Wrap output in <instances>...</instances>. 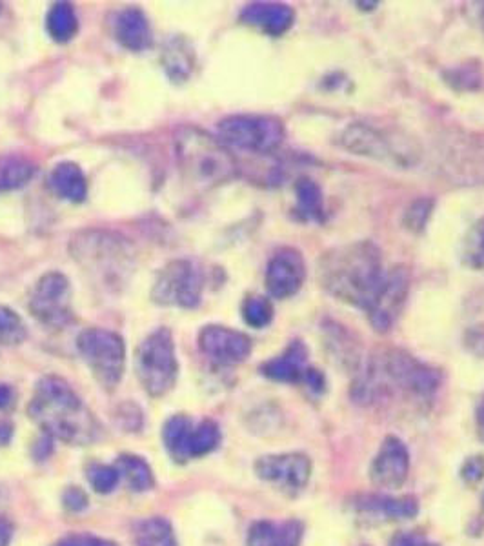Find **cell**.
Wrapping results in <instances>:
<instances>
[{
    "mask_svg": "<svg viewBox=\"0 0 484 546\" xmlns=\"http://www.w3.org/2000/svg\"><path fill=\"white\" fill-rule=\"evenodd\" d=\"M390 546H439L432 543L430 539L421 536V534H412V532H401L392 539Z\"/></svg>",
    "mask_w": 484,
    "mask_h": 546,
    "instance_id": "8d00e7d4",
    "label": "cell"
},
{
    "mask_svg": "<svg viewBox=\"0 0 484 546\" xmlns=\"http://www.w3.org/2000/svg\"><path fill=\"white\" fill-rule=\"evenodd\" d=\"M13 403V392L8 385H0V408H8Z\"/></svg>",
    "mask_w": 484,
    "mask_h": 546,
    "instance_id": "b9f144b4",
    "label": "cell"
},
{
    "mask_svg": "<svg viewBox=\"0 0 484 546\" xmlns=\"http://www.w3.org/2000/svg\"><path fill=\"white\" fill-rule=\"evenodd\" d=\"M135 370L142 388L152 397H161L172 390L179 374V363L173 335L168 328H157L142 341L135 357Z\"/></svg>",
    "mask_w": 484,
    "mask_h": 546,
    "instance_id": "52a82bcc",
    "label": "cell"
},
{
    "mask_svg": "<svg viewBox=\"0 0 484 546\" xmlns=\"http://www.w3.org/2000/svg\"><path fill=\"white\" fill-rule=\"evenodd\" d=\"M306 359H308V348L301 341H293L283 354L264 363L261 372L268 379L279 381V383H301L308 372Z\"/></svg>",
    "mask_w": 484,
    "mask_h": 546,
    "instance_id": "d6986e66",
    "label": "cell"
},
{
    "mask_svg": "<svg viewBox=\"0 0 484 546\" xmlns=\"http://www.w3.org/2000/svg\"><path fill=\"white\" fill-rule=\"evenodd\" d=\"M366 508L374 510L375 514H381L392 521L412 519L419 512V503L412 496L403 497H368Z\"/></svg>",
    "mask_w": 484,
    "mask_h": 546,
    "instance_id": "4316f807",
    "label": "cell"
},
{
    "mask_svg": "<svg viewBox=\"0 0 484 546\" xmlns=\"http://www.w3.org/2000/svg\"><path fill=\"white\" fill-rule=\"evenodd\" d=\"M57 546H117L113 543H108V541H102V539H97V537L91 536H70L66 539H62L61 543Z\"/></svg>",
    "mask_w": 484,
    "mask_h": 546,
    "instance_id": "f35d334b",
    "label": "cell"
},
{
    "mask_svg": "<svg viewBox=\"0 0 484 546\" xmlns=\"http://www.w3.org/2000/svg\"><path fill=\"white\" fill-rule=\"evenodd\" d=\"M339 144L350 153L403 170L414 168L421 157V150L410 135L370 122H352L346 126Z\"/></svg>",
    "mask_w": 484,
    "mask_h": 546,
    "instance_id": "8992f818",
    "label": "cell"
},
{
    "mask_svg": "<svg viewBox=\"0 0 484 546\" xmlns=\"http://www.w3.org/2000/svg\"><path fill=\"white\" fill-rule=\"evenodd\" d=\"M117 470L126 479V483L130 485L133 492H146L155 483L152 468L137 455H122V457H119Z\"/></svg>",
    "mask_w": 484,
    "mask_h": 546,
    "instance_id": "83f0119b",
    "label": "cell"
},
{
    "mask_svg": "<svg viewBox=\"0 0 484 546\" xmlns=\"http://www.w3.org/2000/svg\"><path fill=\"white\" fill-rule=\"evenodd\" d=\"M46 30L55 42H68L77 35L79 19L68 2H57L51 6L46 17Z\"/></svg>",
    "mask_w": 484,
    "mask_h": 546,
    "instance_id": "484cf974",
    "label": "cell"
},
{
    "mask_svg": "<svg viewBox=\"0 0 484 546\" xmlns=\"http://www.w3.org/2000/svg\"><path fill=\"white\" fill-rule=\"evenodd\" d=\"M50 186L55 195L68 203H82L88 195V181L79 164L61 162L50 173Z\"/></svg>",
    "mask_w": 484,
    "mask_h": 546,
    "instance_id": "44dd1931",
    "label": "cell"
},
{
    "mask_svg": "<svg viewBox=\"0 0 484 546\" xmlns=\"http://www.w3.org/2000/svg\"><path fill=\"white\" fill-rule=\"evenodd\" d=\"M70 255L93 284L111 294L126 288L137 264L132 243L108 230H84L73 235Z\"/></svg>",
    "mask_w": 484,
    "mask_h": 546,
    "instance_id": "3957f363",
    "label": "cell"
},
{
    "mask_svg": "<svg viewBox=\"0 0 484 546\" xmlns=\"http://www.w3.org/2000/svg\"><path fill=\"white\" fill-rule=\"evenodd\" d=\"M28 414L46 434L68 445H90L101 435L90 408L57 375H46L37 383Z\"/></svg>",
    "mask_w": 484,
    "mask_h": 546,
    "instance_id": "7a4b0ae2",
    "label": "cell"
},
{
    "mask_svg": "<svg viewBox=\"0 0 484 546\" xmlns=\"http://www.w3.org/2000/svg\"><path fill=\"white\" fill-rule=\"evenodd\" d=\"M475 425H477L479 439L484 443V397L481 399L479 406H477V412H475Z\"/></svg>",
    "mask_w": 484,
    "mask_h": 546,
    "instance_id": "60d3db41",
    "label": "cell"
},
{
    "mask_svg": "<svg viewBox=\"0 0 484 546\" xmlns=\"http://www.w3.org/2000/svg\"><path fill=\"white\" fill-rule=\"evenodd\" d=\"M113 37L122 48L130 51L148 50L153 44L152 26L139 8H124L115 13Z\"/></svg>",
    "mask_w": 484,
    "mask_h": 546,
    "instance_id": "ac0fdd59",
    "label": "cell"
},
{
    "mask_svg": "<svg viewBox=\"0 0 484 546\" xmlns=\"http://www.w3.org/2000/svg\"><path fill=\"white\" fill-rule=\"evenodd\" d=\"M295 215L304 223H324V195L321 186L310 177H299L295 182Z\"/></svg>",
    "mask_w": 484,
    "mask_h": 546,
    "instance_id": "7402d4cb",
    "label": "cell"
},
{
    "mask_svg": "<svg viewBox=\"0 0 484 546\" xmlns=\"http://www.w3.org/2000/svg\"><path fill=\"white\" fill-rule=\"evenodd\" d=\"M30 312L39 323L62 328L73 321L71 286L61 272H48L35 283L30 295Z\"/></svg>",
    "mask_w": 484,
    "mask_h": 546,
    "instance_id": "8fae6325",
    "label": "cell"
},
{
    "mask_svg": "<svg viewBox=\"0 0 484 546\" xmlns=\"http://www.w3.org/2000/svg\"><path fill=\"white\" fill-rule=\"evenodd\" d=\"M64 505L70 508L71 512H79L88 505V497L82 492L81 488H70L64 494Z\"/></svg>",
    "mask_w": 484,
    "mask_h": 546,
    "instance_id": "74e56055",
    "label": "cell"
},
{
    "mask_svg": "<svg viewBox=\"0 0 484 546\" xmlns=\"http://www.w3.org/2000/svg\"><path fill=\"white\" fill-rule=\"evenodd\" d=\"M481 22L484 24V4H483V10H481Z\"/></svg>",
    "mask_w": 484,
    "mask_h": 546,
    "instance_id": "ee69618b",
    "label": "cell"
},
{
    "mask_svg": "<svg viewBox=\"0 0 484 546\" xmlns=\"http://www.w3.org/2000/svg\"><path fill=\"white\" fill-rule=\"evenodd\" d=\"M283 122L270 115H232L217 124V139L226 148L248 153H272L283 144Z\"/></svg>",
    "mask_w": 484,
    "mask_h": 546,
    "instance_id": "ba28073f",
    "label": "cell"
},
{
    "mask_svg": "<svg viewBox=\"0 0 484 546\" xmlns=\"http://www.w3.org/2000/svg\"><path fill=\"white\" fill-rule=\"evenodd\" d=\"M28 337V328L22 321L21 315L8 306L0 304V344L17 346L24 343Z\"/></svg>",
    "mask_w": 484,
    "mask_h": 546,
    "instance_id": "4dcf8cb0",
    "label": "cell"
},
{
    "mask_svg": "<svg viewBox=\"0 0 484 546\" xmlns=\"http://www.w3.org/2000/svg\"><path fill=\"white\" fill-rule=\"evenodd\" d=\"M432 210H434V201L432 199H417L404 215V226L410 232H423Z\"/></svg>",
    "mask_w": 484,
    "mask_h": 546,
    "instance_id": "e575fe53",
    "label": "cell"
},
{
    "mask_svg": "<svg viewBox=\"0 0 484 546\" xmlns=\"http://www.w3.org/2000/svg\"><path fill=\"white\" fill-rule=\"evenodd\" d=\"M242 319L252 328H266L273 319L272 303L263 295H250L242 303Z\"/></svg>",
    "mask_w": 484,
    "mask_h": 546,
    "instance_id": "d6a6232c",
    "label": "cell"
},
{
    "mask_svg": "<svg viewBox=\"0 0 484 546\" xmlns=\"http://www.w3.org/2000/svg\"><path fill=\"white\" fill-rule=\"evenodd\" d=\"M137 546H175L173 528L166 519L152 517L135 528Z\"/></svg>",
    "mask_w": 484,
    "mask_h": 546,
    "instance_id": "f1b7e54d",
    "label": "cell"
},
{
    "mask_svg": "<svg viewBox=\"0 0 484 546\" xmlns=\"http://www.w3.org/2000/svg\"><path fill=\"white\" fill-rule=\"evenodd\" d=\"M257 476L284 490H303L312 476V463L304 454L266 455L255 463Z\"/></svg>",
    "mask_w": 484,
    "mask_h": 546,
    "instance_id": "9a60e30c",
    "label": "cell"
},
{
    "mask_svg": "<svg viewBox=\"0 0 484 546\" xmlns=\"http://www.w3.org/2000/svg\"><path fill=\"white\" fill-rule=\"evenodd\" d=\"M408 472H410L408 448L394 435L386 437L370 468V477L374 485L386 490L401 488L408 479Z\"/></svg>",
    "mask_w": 484,
    "mask_h": 546,
    "instance_id": "2e32d148",
    "label": "cell"
},
{
    "mask_svg": "<svg viewBox=\"0 0 484 546\" xmlns=\"http://www.w3.org/2000/svg\"><path fill=\"white\" fill-rule=\"evenodd\" d=\"M461 259L470 270H484V219L470 228L464 239Z\"/></svg>",
    "mask_w": 484,
    "mask_h": 546,
    "instance_id": "f546056e",
    "label": "cell"
},
{
    "mask_svg": "<svg viewBox=\"0 0 484 546\" xmlns=\"http://www.w3.org/2000/svg\"><path fill=\"white\" fill-rule=\"evenodd\" d=\"M11 426L0 423V445H6L10 441Z\"/></svg>",
    "mask_w": 484,
    "mask_h": 546,
    "instance_id": "7bdbcfd3",
    "label": "cell"
},
{
    "mask_svg": "<svg viewBox=\"0 0 484 546\" xmlns=\"http://www.w3.org/2000/svg\"><path fill=\"white\" fill-rule=\"evenodd\" d=\"M11 536H13V526L6 517L0 516V546L10 545Z\"/></svg>",
    "mask_w": 484,
    "mask_h": 546,
    "instance_id": "ab89813d",
    "label": "cell"
},
{
    "mask_svg": "<svg viewBox=\"0 0 484 546\" xmlns=\"http://www.w3.org/2000/svg\"><path fill=\"white\" fill-rule=\"evenodd\" d=\"M306 264L303 253L295 248H281L275 252L266 268V290L273 299H288L303 288Z\"/></svg>",
    "mask_w": 484,
    "mask_h": 546,
    "instance_id": "5bb4252c",
    "label": "cell"
},
{
    "mask_svg": "<svg viewBox=\"0 0 484 546\" xmlns=\"http://www.w3.org/2000/svg\"><path fill=\"white\" fill-rule=\"evenodd\" d=\"M193 425L186 415H173L164 425L162 437L164 445L173 459L188 461L190 459V439H192Z\"/></svg>",
    "mask_w": 484,
    "mask_h": 546,
    "instance_id": "d4e9b609",
    "label": "cell"
},
{
    "mask_svg": "<svg viewBox=\"0 0 484 546\" xmlns=\"http://www.w3.org/2000/svg\"><path fill=\"white\" fill-rule=\"evenodd\" d=\"M77 348L97 383L106 390L117 388L126 364V346L121 335L104 328H88L77 337Z\"/></svg>",
    "mask_w": 484,
    "mask_h": 546,
    "instance_id": "9c48e42d",
    "label": "cell"
},
{
    "mask_svg": "<svg viewBox=\"0 0 484 546\" xmlns=\"http://www.w3.org/2000/svg\"><path fill=\"white\" fill-rule=\"evenodd\" d=\"M35 172V162L24 155H0V193L13 192L26 186L35 177Z\"/></svg>",
    "mask_w": 484,
    "mask_h": 546,
    "instance_id": "cb8c5ba5",
    "label": "cell"
},
{
    "mask_svg": "<svg viewBox=\"0 0 484 546\" xmlns=\"http://www.w3.org/2000/svg\"><path fill=\"white\" fill-rule=\"evenodd\" d=\"M162 64L164 70L172 82H184L190 79L193 68H195V55L192 46L181 37L170 39L164 53H162Z\"/></svg>",
    "mask_w": 484,
    "mask_h": 546,
    "instance_id": "603a6c76",
    "label": "cell"
},
{
    "mask_svg": "<svg viewBox=\"0 0 484 546\" xmlns=\"http://www.w3.org/2000/svg\"><path fill=\"white\" fill-rule=\"evenodd\" d=\"M317 275L332 297L368 312L381 294L388 272L381 250L372 241H357L323 253Z\"/></svg>",
    "mask_w": 484,
    "mask_h": 546,
    "instance_id": "6da1fadb",
    "label": "cell"
},
{
    "mask_svg": "<svg viewBox=\"0 0 484 546\" xmlns=\"http://www.w3.org/2000/svg\"><path fill=\"white\" fill-rule=\"evenodd\" d=\"M119 477L121 474H119L117 466L91 465L88 468V481L101 494H110L111 490L119 483Z\"/></svg>",
    "mask_w": 484,
    "mask_h": 546,
    "instance_id": "836d02e7",
    "label": "cell"
},
{
    "mask_svg": "<svg viewBox=\"0 0 484 546\" xmlns=\"http://www.w3.org/2000/svg\"><path fill=\"white\" fill-rule=\"evenodd\" d=\"M461 476H463L464 481L470 483V485L479 483L484 477V457H481V455L470 457V459L464 463L463 468H461Z\"/></svg>",
    "mask_w": 484,
    "mask_h": 546,
    "instance_id": "d590c367",
    "label": "cell"
},
{
    "mask_svg": "<svg viewBox=\"0 0 484 546\" xmlns=\"http://www.w3.org/2000/svg\"><path fill=\"white\" fill-rule=\"evenodd\" d=\"M299 521H259L250 528L248 546H299L303 539Z\"/></svg>",
    "mask_w": 484,
    "mask_h": 546,
    "instance_id": "ffe728a7",
    "label": "cell"
},
{
    "mask_svg": "<svg viewBox=\"0 0 484 546\" xmlns=\"http://www.w3.org/2000/svg\"><path fill=\"white\" fill-rule=\"evenodd\" d=\"M241 21L272 37H281L295 22V11L281 2H253L241 11Z\"/></svg>",
    "mask_w": 484,
    "mask_h": 546,
    "instance_id": "e0dca14e",
    "label": "cell"
},
{
    "mask_svg": "<svg viewBox=\"0 0 484 546\" xmlns=\"http://www.w3.org/2000/svg\"><path fill=\"white\" fill-rule=\"evenodd\" d=\"M219 441H221L219 426L213 421H202L201 425L193 428L192 439H190V459L210 454L217 448Z\"/></svg>",
    "mask_w": 484,
    "mask_h": 546,
    "instance_id": "1f68e13d",
    "label": "cell"
},
{
    "mask_svg": "<svg viewBox=\"0 0 484 546\" xmlns=\"http://www.w3.org/2000/svg\"><path fill=\"white\" fill-rule=\"evenodd\" d=\"M408 290H410V272L404 266H395L386 275V283L381 294L375 299L372 308L366 312L375 332L384 334L394 326L395 319L399 317L406 303Z\"/></svg>",
    "mask_w": 484,
    "mask_h": 546,
    "instance_id": "4fadbf2b",
    "label": "cell"
},
{
    "mask_svg": "<svg viewBox=\"0 0 484 546\" xmlns=\"http://www.w3.org/2000/svg\"><path fill=\"white\" fill-rule=\"evenodd\" d=\"M204 275L197 264L177 259L162 268L153 284V303L192 310L201 304Z\"/></svg>",
    "mask_w": 484,
    "mask_h": 546,
    "instance_id": "30bf717a",
    "label": "cell"
},
{
    "mask_svg": "<svg viewBox=\"0 0 484 546\" xmlns=\"http://www.w3.org/2000/svg\"><path fill=\"white\" fill-rule=\"evenodd\" d=\"M173 148L182 179L195 190H212L239 172L232 152L195 126H181L173 135Z\"/></svg>",
    "mask_w": 484,
    "mask_h": 546,
    "instance_id": "5b68a950",
    "label": "cell"
},
{
    "mask_svg": "<svg viewBox=\"0 0 484 546\" xmlns=\"http://www.w3.org/2000/svg\"><path fill=\"white\" fill-rule=\"evenodd\" d=\"M199 348L213 363L232 366L244 363L252 354L250 337L221 324L204 326L199 334Z\"/></svg>",
    "mask_w": 484,
    "mask_h": 546,
    "instance_id": "7c38bea8",
    "label": "cell"
},
{
    "mask_svg": "<svg viewBox=\"0 0 484 546\" xmlns=\"http://www.w3.org/2000/svg\"><path fill=\"white\" fill-rule=\"evenodd\" d=\"M439 388V375L434 368L417 361L401 350H388L374 355L363 379H359L355 395L359 401H377L379 397L399 394L430 399Z\"/></svg>",
    "mask_w": 484,
    "mask_h": 546,
    "instance_id": "277c9868",
    "label": "cell"
}]
</instances>
